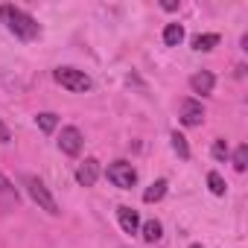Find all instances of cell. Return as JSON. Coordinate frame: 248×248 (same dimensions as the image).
I'll list each match as a JSON object with an SVG mask.
<instances>
[{
	"label": "cell",
	"mask_w": 248,
	"mask_h": 248,
	"mask_svg": "<svg viewBox=\"0 0 248 248\" xmlns=\"http://www.w3.org/2000/svg\"><path fill=\"white\" fill-rule=\"evenodd\" d=\"M0 21L6 24V30H9L18 41H35V38L41 35L38 21H35L30 12L18 9V6H0Z\"/></svg>",
	"instance_id": "1"
},
{
	"label": "cell",
	"mask_w": 248,
	"mask_h": 248,
	"mask_svg": "<svg viewBox=\"0 0 248 248\" xmlns=\"http://www.w3.org/2000/svg\"><path fill=\"white\" fill-rule=\"evenodd\" d=\"M53 79H56L62 88L73 91V93H88V91L93 88L91 76H88L85 70H79V67H56V70H53Z\"/></svg>",
	"instance_id": "2"
},
{
	"label": "cell",
	"mask_w": 248,
	"mask_h": 248,
	"mask_svg": "<svg viewBox=\"0 0 248 248\" xmlns=\"http://www.w3.org/2000/svg\"><path fill=\"white\" fill-rule=\"evenodd\" d=\"M24 187H27L30 199H32L41 210H47L50 216L59 213V204H56V199L50 196V190H47V184H44L41 178H35V175H24Z\"/></svg>",
	"instance_id": "3"
},
{
	"label": "cell",
	"mask_w": 248,
	"mask_h": 248,
	"mask_svg": "<svg viewBox=\"0 0 248 248\" xmlns=\"http://www.w3.org/2000/svg\"><path fill=\"white\" fill-rule=\"evenodd\" d=\"M108 181L120 190H132L138 184V170L129 164V161H114L108 167Z\"/></svg>",
	"instance_id": "4"
},
{
	"label": "cell",
	"mask_w": 248,
	"mask_h": 248,
	"mask_svg": "<svg viewBox=\"0 0 248 248\" xmlns=\"http://www.w3.org/2000/svg\"><path fill=\"white\" fill-rule=\"evenodd\" d=\"M59 149H62L64 155H79V152H82V132H79L76 126L62 129V135H59Z\"/></svg>",
	"instance_id": "5"
},
{
	"label": "cell",
	"mask_w": 248,
	"mask_h": 248,
	"mask_svg": "<svg viewBox=\"0 0 248 248\" xmlns=\"http://www.w3.org/2000/svg\"><path fill=\"white\" fill-rule=\"evenodd\" d=\"M204 120V105L199 99H184L181 102V123L184 126H202Z\"/></svg>",
	"instance_id": "6"
},
{
	"label": "cell",
	"mask_w": 248,
	"mask_h": 248,
	"mask_svg": "<svg viewBox=\"0 0 248 248\" xmlns=\"http://www.w3.org/2000/svg\"><path fill=\"white\" fill-rule=\"evenodd\" d=\"M96 178H99V161H96V158H85V161L79 164V170H76V181H79L82 187H93Z\"/></svg>",
	"instance_id": "7"
},
{
	"label": "cell",
	"mask_w": 248,
	"mask_h": 248,
	"mask_svg": "<svg viewBox=\"0 0 248 248\" xmlns=\"http://www.w3.org/2000/svg\"><path fill=\"white\" fill-rule=\"evenodd\" d=\"M18 202H21L18 190L12 187V181H9L3 172H0V210H15Z\"/></svg>",
	"instance_id": "8"
},
{
	"label": "cell",
	"mask_w": 248,
	"mask_h": 248,
	"mask_svg": "<svg viewBox=\"0 0 248 248\" xmlns=\"http://www.w3.org/2000/svg\"><path fill=\"white\" fill-rule=\"evenodd\" d=\"M117 219H120V228L126 231V233H138V231H140V216H138V210L129 207V204H120V207H117Z\"/></svg>",
	"instance_id": "9"
},
{
	"label": "cell",
	"mask_w": 248,
	"mask_h": 248,
	"mask_svg": "<svg viewBox=\"0 0 248 248\" xmlns=\"http://www.w3.org/2000/svg\"><path fill=\"white\" fill-rule=\"evenodd\" d=\"M213 85H216V76H213L210 70H202V73H193V76H190V88H193V93L207 96V93H213Z\"/></svg>",
	"instance_id": "10"
},
{
	"label": "cell",
	"mask_w": 248,
	"mask_h": 248,
	"mask_svg": "<svg viewBox=\"0 0 248 248\" xmlns=\"http://www.w3.org/2000/svg\"><path fill=\"white\" fill-rule=\"evenodd\" d=\"M184 41V27L181 24H167V30H164V44L167 47H178Z\"/></svg>",
	"instance_id": "11"
},
{
	"label": "cell",
	"mask_w": 248,
	"mask_h": 248,
	"mask_svg": "<svg viewBox=\"0 0 248 248\" xmlns=\"http://www.w3.org/2000/svg\"><path fill=\"white\" fill-rule=\"evenodd\" d=\"M164 196H167V181H164V178H158V181H152V184H149V190L143 193V202H146V204H152V202H161Z\"/></svg>",
	"instance_id": "12"
},
{
	"label": "cell",
	"mask_w": 248,
	"mask_h": 248,
	"mask_svg": "<svg viewBox=\"0 0 248 248\" xmlns=\"http://www.w3.org/2000/svg\"><path fill=\"white\" fill-rule=\"evenodd\" d=\"M190 44H193V50H199V53H207V50H213V47L219 44V35H216V32H207V35H196Z\"/></svg>",
	"instance_id": "13"
},
{
	"label": "cell",
	"mask_w": 248,
	"mask_h": 248,
	"mask_svg": "<svg viewBox=\"0 0 248 248\" xmlns=\"http://www.w3.org/2000/svg\"><path fill=\"white\" fill-rule=\"evenodd\" d=\"M140 231H143V239H146V242H158V239L164 236V228H161V222H158V219L143 222V228H140Z\"/></svg>",
	"instance_id": "14"
},
{
	"label": "cell",
	"mask_w": 248,
	"mask_h": 248,
	"mask_svg": "<svg viewBox=\"0 0 248 248\" xmlns=\"http://www.w3.org/2000/svg\"><path fill=\"white\" fill-rule=\"evenodd\" d=\"M35 123H38V129H41L44 135H53V129L59 126V117H56L53 111H44V114L35 117Z\"/></svg>",
	"instance_id": "15"
},
{
	"label": "cell",
	"mask_w": 248,
	"mask_h": 248,
	"mask_svg": "<svg viewBox=\"0 0 248 248\" xmlns=\"http://www.w3.org/2000/svg\"><path fill=\"white\" fill-rule=\"evenodd\" d=\"M170 140H172V149H175V155H178L181 161H187V158H190V146H187V138H184V135H178V132H172V138H170Z\"/></svg>",
	"instance_id": "16"
},
{
	"label": "cell",
	"mask_w": 248,
	"mask_h": 248,
	"mask_svg": "<svg viewBox=\"0 0 248 248\" xmlns=\"http://www.w3.org/2000/svg\"><path fill=\"white\" fill-rule=\"evenodd\" d=\"M207 187H210V193L213 196H225V178L219 175V172H207Z\"/></svg>",
	"instance_id": "17"
},
{
	"label": "cell",
	"mask_w": 248,
	"mask_h": 248,
	"mask_svg": "<svg viewBox=\"0 0 248 248\" xmlns=\"http://www.w3.org/2000/svg\"><path fill=\"white\" fill-rule=\"evenodd\" d=\"M245 167H248V146L242 143V146H236V152H233V170H236V172H245Z\"/></svg>",
	"instance_id": "18"
},
{
	"label": "cell",
	"mask_w": 248,
	"mask_h": 248,
	"mask_svg": "<svg viewBox=\"0 0 248 248\" xmlns=\"http://www.w3.org/2000/svg\"><path fill=\"white\" fill-rule=\"evenodd\" d=\"M213 158H216V161H225V158H228V143H225V140H216V143H213Z\"/></svg>",
	"instance_id": "19"
},
{
	"label": "cell",
	"mask_w": 248,
	"mask_h": 248,
	"mask_svg": "<svg viewBox=\"0 0 248 248\" xmlns=\"http://www.w3.org/2000/svg\"><path fill=\"white\" fill-rule=\"evenodd\" d=\"M9 140H12V132H9V126H6V123L0 120V143H9Z\"/></svg>",
	"instance_id": "20"
},
{
	"label": "cell",
	"mask_w": 248,
	"mask_h": 248,
	"mask_svg": "<svg viewBox=\"0 0 248 248\" xmlns=\"http://www.w3.org/2000/svg\"><path fill=\"white\" fill-rule=\"evenodd\" d=\"M190 248H202V242H193V245H190Z\"/></svg>",
	"instance_id": "21"
}]
</instances>
